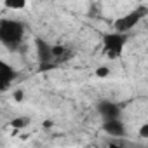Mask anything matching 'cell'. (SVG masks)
I'll list each match as a JSON object with an SVG mask.
<instances>
[{
    "mask_svg": "<svg viewBox=\"0 0 148 148\" xmlns=\"http://www.w3.org/2000/svg\"><path fill=\"white\" fill-rule=\"evenodd\" d=\"M25 37V25L12 18L0 19V44L11 52L18 51Z\"/></svg>",
    "mask_w": 148,
    "mask_h": 148,
    "instance_id": "6da1fadb",
    "label": "cell"
},
{
    "mask_svg": "<svg viewBox=\"0 0 148 148\" xmlns=\"http://www.w3.org/2000/svg\"><path fill=\"white\" fill-rule=\"evenodd\" d=\"M145 14H146V7L139 5L138 9H134V11L120 16L119 19L113 21V32L115 33H125V35H129V32L139 25V21L145 18Z\"/></svg>",
    "mask_w": 148,
    "mask_h": 148,
    "instance_id": "7a4b0ae2",
    "label": "cell"
},
{
    "mask_svg": "<svg viewBox=\"0 0 148 148\" xmlns=\"http://www.w3.org/2000/svg\"><path fill=\"white\" fill-rule=\"evenodd\" d=\"M127 40H129V35L112 32V33H106V35H105L103 45H105V51L108 52L110 58H117V56L122 54V51H124Z\"/></svg>",
    "mask_w": 148,
    "mask_h": 148,
    "instance_id": "3957f363",
    "label": "cell"
},
{
    "mask_svg": "<svg viewBox=\"0 0 148 148\" xmlns=\"http://www.w3.org/2000/svg\"><path fill=\"white\" fill-rule=\"evenodd\" d=\"M96 112H98V115L103 119V122H106V120H117V119L122 117V108H120L115 101H110V99H101V101H98Z\"/></svg>",
    "mask_w": 148,
    "mask_h": 148,
    "instance_id": "277c9868",
    "label": "cell"
},
{
    "mask_svg": "<svg viewBox=\"0 0 148 148\" xmlns=\"http://www.w3.org/2000/svg\"><path fill=\"white\" fill-rule=\"evenodd\" d=\"M18 77H19L18 70L12 64L5 63L4 59H0V92L7 91L11 87V84H14V80Z\"/></svg>",
    "mask_w": 148,
    "mask_h": 148,
    "instance_id": "5b68a950",
    "label": "cell"
},
{
    "mask_svg": "<svg viewBox=\"0 0 148 148\" xmlns=\"http://www.w3.org/2000/svg\"><path fill=\"white\" fill-rule=\"evenodd\" d=\"M101 129H103V132H106L110 138H125V136H127V127H125V124H124L122 119L106 120V122H103Z\"/></svg>",
    "mask_w": 148,
    "mask_h": 148,
    "instance_id": "8992f818",
    "label": "cell"
},
{
    "mask_svg": "<svg viewBox=\"0 0 148 148\" xmlns=\"http://www.w3.org/2000/svg\"><path fill=\"white\" fill-rule=\"evenodd\" d=\"M35 51H37V59L38 64H51L52 59V45L49 42H45L44 38H37L35 40Z\"/></svg>",
    "mask_w": 148,
    "mask_h": 148,
    "instance_id": "52a82bcc",
    "label": "cell"
},
{
    "mask_svg": "<svg viewBox=\"0 0 148 148\" xmlns=\"http://www.w3.org/2000/svg\"><path fill=\"white\" fill-rule=\"evenodd\" d=\"M30 117H26V115H21V117H16V119H12L9 124H11V127L12 129H25V127H28L30 125Z\"/></svg>",
    "mask_w": 148,
    "mask_h": 148,
    "instance_id": "ba28073f",
    "label": "cell"
},
{
    "mask_svg": "<svg viewBox=\"0 0 148 148\" xmlns=\"http://www.w3.org/2000/svg\"><path fill=\"white\" fill-rule=\"evenodd\" d=\"M105 148H129V145H127L125 138H112L108 141V146H105Z\"/></svg>",
    "mask_w": 148,
    "mask_h": 148,
    "instance_id": "9c48e42d",
    "label": "cell"
},
{
    "mask_svg": "<svg viewBox=\"0 0 148 148\" xmlns=\"http://www.w3.org/2000/svg\"><path fill=\"white\" fill-rule=\"evenodd\" d=\"M64 47L63 45H52V59H58L61 56H64Z\"/></svg>",
    "mask_w": 148,
    "mask_h": 148,
    "instance_id": "30bf717a",
    "label": "cell"
},
{
    "mask_svg": "<svg viewBox=\"0 0 148 148\" xmlns=\"http://www.w3.org/2000/svg\"><path fill=\"white\" fill-rule=\"evenodd\" d=\"M108 73H110V68H108V66H99V68L96 70V75L101 77V79H103V77H108Z\"/></svg>",
    "mask_w": 148,
    "mask_h": 148,
    "instance_id": "8fae6325",
    "label": "cell"
},
{
    "mask_svg": "<svg viewBox=\"0 0 148 148\" xmlns=\"http://www.w3.org/2000/svg\"><path fill=\"white\" fill-rule=\"evenodd\" d=\"M139 136L143 138V139H146L148 138V124L145 122V124H141V127H139Z\"/></svg>",
    "mask_w": 148,
    "mask_h": 148,
    "instance_id": "7c38bea8",
    "label": "cell"
},
{
    "mask_svg": "<svg viewBox=\"0 0 148 148\" xmlns=\"http://www.w3.org/2000/svg\"><path fill=\"white\" fill-rule=\"evenodd\" d=\"M5 5L9 9H23L25 7V2H19V4H14V2H5Z\"/></svg>",
    "mask_w": 148,
    "mask_h": 148,
    "instance_id": "4fadbf2b",
    "label": "cell"
},
{
    "mask_svg": "<svg viewBox=\"0 0 148 148\" xmlns=\"http://www.w3.org/2000/svg\"><path fill=\"white\" fill-rule=\"evenodd\" d=\"M23 98H25V92H23V89H18V91L14 92V99H16V101H23Z\"/></svg>",
    "mask_w": 148,
    "mask_h": 148,
    "instance_id": "5bb4252c",
    "label": "cell"
},
{
    "mask_svg": "<svg viewBox=\"0 0 148 148\" xmlns=\"http://www.w3.org/2000/svg\"><path fill=\"white\" fill-rule=\"evenodd\" d=\"M96 148H105V146H96Z\"/></svg>",
    "mask_w": 148,
    "mask_h": 148,
    "instance_id": "9a60e30c",
    "label": "cell"
}]
</instances>
